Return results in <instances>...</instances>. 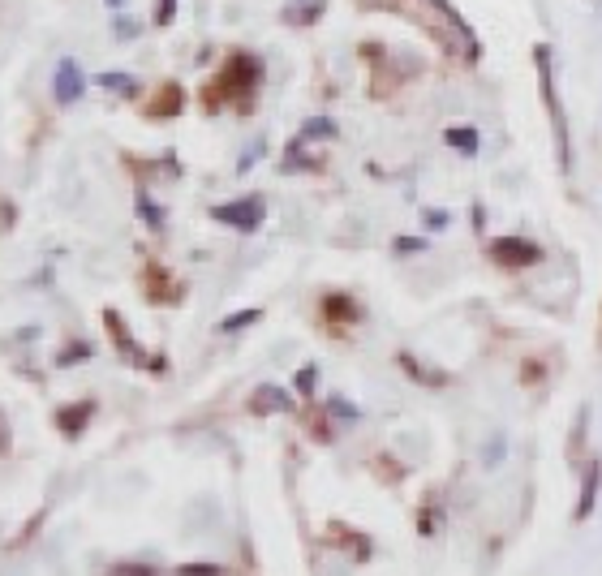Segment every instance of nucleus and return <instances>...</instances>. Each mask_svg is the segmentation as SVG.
I'll return each instance as SVG.
<instances>
[{
  "label": "nucleus",
  "mask_w": 602,
  "mask_h": 576,
  "mask_svg": "<svg viewBox=\"0 0 602 576\" xmlns=\"http://www.w3.org/2000/svg\"><path fill=\"white\" fill-rule=\"evenodd\" d=\"M258 82H263V65H258V56L237 52V56H228L220 78L207 86V99H211V108H215V99H241V104H246Z\"/></svg>",
  "instance_id": "f257e3e1"
},
{
  "label": "nucleus",
  "mask_w": 602,
  "mask_h": 576,
  "mask_svg": "<svg viewBox=\"0 0 602 576\" xmlns=\"http://www.w3.org/2000/svg\"><path fill=\"white\" fill-rule=\"evenodd\" d=\"M220 224L228 228H241V233H254L258 224H263V198H237V203H224V207H215L211 211Z\"/></svg>",
  "instance_id": "f03ea898"
},
{
  "label": "nucleus",
  "mask_w": 602,
  "mask_h": 576,
  "mask_svg": "<svg viewBox=\"0 0 602 576\" xmlns=\"http://www.w3.org/2000/svg\"><path fill=\"white\" fill-rule=\"evenodd\" d=\"M82 86H86L82 65L65 56V61L56 65V74H52V95H56V104H78V99H82Z\"/></svg>",
  "instance_id": "7ed1b4c3"
},
{
  "label": "nucleus",
  "mask_w": 602,
  "mask_h": 576,
  "mask_svg": "<svg viewBox=\"0 0 602 576\" xmlns=\"http://www.w3.org/2000/svg\"><path fill=\"white\" fill-rule=\"evenodd\" d=\"M491 254L504 267H534L538 258H542V250L534 246V241H525V237H499L495 246H491Z\"/></svg>",
  "instance_id": "20e7f679"
},
{
  "label": "nucleus",
  "mask_w": 602,
  "mask_h": 576,
  "mask_svg": "<svg viewBox=\"0 0 602 576\" xmlns=\"http://www.w3.org/2000/svg\"><path fill=\"white\" fill-rule=\"evenodd\" d=\"M250 409L254 413H289L293 409V400H289V392H284V387H258L254 392V400H250Z\"/></svg>",
  "instance_id": "39448f33"
},
{
  "label": "nucleus",
  "mask_w": 602,
  "mask_h": 576,
  "mask_svg": "<svg viewBox=\"0 0 602 576\" xmlns=\"http://www.w3.org/2000/svg\"><path fill=\"white\" fill-rule=\"evenodd\" d=\"M598 486H602V460H594V465L585 469V482H581V503H577V521H585V516L594 512V503H598Z\"/></svg>",
  "instance_id": "423d86ee"
},
{
  "label": "nucleus",
  "mask_w": 602,
  "mask_h": 576,
  "mask_svg": "<svg viewBox=\"0 0 602 576\" xmlns=\"http://www.w3.org/2000/svg\"><path fill=\"white\" fill-rule=\"evenodd\" d=\"M91 413H95V405H91V400H82V405H69V409L56 413V422H61L65 435H78V430L91 422Z\"/></svg>",
  "instance_id": "0eeeda50"
},
{
  "label": "nucleus",
  "mask_w": 602,
  "mask_h": 576,
  "mask_svg": "<svg viewBox=\"0 0 602 576\" xmlns=\"http://www.w3.org/2000/svg\"><path fill=\"white\" fill-rule=\"evenodd\" d=\"M181 104H185V91H181L177 82H168L164 91H160V99L151 104V117H177Z\"/></svg>",
  "instance_id": "6e6552de"
},
{
  "label": "nucleus",
  "mask_w": 602,
  "mask_h": 576,
  "mask_svg": "<svg viewBox=\"0 0 602 576\" xmlns=\"http://www.w3.org/2000/svg\"><path fill=\"white\" fill-rule=\"evenodd\" d=\"M104 323H108V331H112V336H117V344H121V349L129 353V357H134V362H147V357H142L138 349H134V340H129V331H125V323H121V314H104Z\"/></svg>",
  "instance_id": "1a4fd4ad"
},
{
  "label": "nucleus",
  "mask_w": 602,
  "mask_h": 576,
  "mask_svg": "<svg viewBox=\"0 0 602 576\" xmlns=\"http://www.w3.org/2000/svg\"><path fill=\"white\" fill-rule=\"evenodd\" d=\"M448 147H456V151L473 155V151H478V129H469V125H456V129H448Z\"/></svg>",
  "instance_id": "9d476101"
},
{
  "label": "nucleus",
  "mask_w": 602,
  "mask_h": 576,
  "mask_svg": "<svg viewBox=\"0 0 602 576\" xmlns=\"http://www.w3.org/2000/svg\"><path fill=\"white\" fill-rule=\"evenodd\" d=\"M99 86H104V91H117V95H134L138 91V82L129 78V74H104V78H99Z\"/></svg>",
  "instance_id": "9b49d317"
},
{
  "label": "nucleus",
  "mask_w": 602,
  "mask_h": 576,
  "mask_svg": "<svg viewBox=\"0 0 602 576\" xmlns=\"http://www.w3.org/2000/svg\"><path fill=\"white\" fill-rule=\"evenodd\" d=\"M400 366H405V370L413 374V379H422V383H435V387H443V383H448V379H443V374H435V370H422V366L413 362L409 353H400Z\"/></svg>",
  "instance_id": "f8f14e48"
},
{
  "label": "nucleus",
  "mask_w": 602,
  "mask_h": 576,
  "mask_svg": "<svg viewBox=\"0 0 602 576\" xmlns=\"http://www.w3.org/2000/svg\"><path fill=\"white\" fill-rule=\"evenodd\" d=\"M301 138H336V121H327V117H314L301 125Z\"/></svg>",
  "instance_id": "ddd939ff"
},
{
  "label": "nucleus",
  "mask_w": 602,
  "mask_h": 576,
  "mask_svg": "<svg viewBox=\"0 0 602 576\" xmlns=\"http://www.w3.org/2000/svg\"><path fill=\"white\" fill-rule=\"evenodd\" d=\"M323 310L332 314V319H357V306H353L349 297H327V301H323Z\"/></svg>",
  "instance_id": "4468645a"
},
{
  "label": "nucleus",
  "mask_w": 602,
  "mask_h": 576,
  "mask_svg": "<svg viewBox=\"0 0 602 576\" xmlns=\"http://www.w3.org/2000/svg\"><path fill=\"white\" fill-rule=\"evenodd\" d=\"M138 215H142V220H147L151 228H164V211L151 203V194H138Z\"/></svg>",
  "instance_id": "2eb2a0df"
},
{
  "label": "nucleus",
  "mask_w": 602,
  "mask_h": 576,
  "mask_svg": "<svg viewBox=\"0 0 602 576\" xmlns=\"http://www.w3.org/2000/svg\"><path fill=\"white\" fill-rule=\"evenodd\" d=\"M263 319V310H241V314H228V319L220 323V331H241V327H250Z\"/></svg>",
  "instance_id": "dca6fc26"
},
{
  "label": "nucleus",
  "mask_w": 602,
  "mask_h": 576,
  "mask_svg": "<svg viewBox=\"0 0 602 576\" xmlns=\"http://www.w3.org/2000/svg\"><path fill=\"white\" fill-rule=\"evenodd\" d=\"M430 5H435V9L443 13V18H448V22L456 26V31H461V35L469 39V22H465V18H461V13H456V9H452V5H448V0H430Z\"/></svg>",
  "instance_id": "f3484780"
},
{
  "label": "nucleus",
  "mask_w": 602,
  "mask_h": 576,
  "mask_svg": "<svg viewBox=\"0 0 602 576\" xmlns=\"http://www.w3.org/2000/svg\"><path fill=\"white\" fill-rule=\"evenodd\" d=\"M319 13H323V0H310L306 9H289V13H284V18H289V22H314V18H319Z\"/></svg>",
  "instance_id": "a211bd4d"
},
{
  "label": "nucleus",
  "mask_w": 602,
  "mask_h": 576,
  "mask_svg": "<svg viewBox=\"0 0 602 576\" xmlns=\"http://www.w3.org/2000/svg\"><path fill=\"white\" fill-rule=\"evenodd\" d=\"M91 357V344H74V349L61 353V366H74V362H86Z\"/></svg>",
  "instance_id": "6ab92c4d"
},
{
  "label": "nucleus",
  "mask_w": 602,
  "mask_h": 576,
  "mask_svg": "<svg viewBox=\"0 0 602 576\" xmlns=\"http://www.w3.org/2000/svg\"><path fill=\"white\" fill-rule=\"evenodd\" d=\"M181 576H220V564H185Z\"/></svg>",
  "instance_id": "aec40b11"
},
{
  "label": "nucleus",
  "mask_w": 602,
  "mask_h": 576,
  "mask_svg": "<svg viewBox=\"0 0 602 576\" xmlns=\"http://www.w3.org/2000/svg\"><path fill=\"white\" fill-rule=\"evenodd\" d=\"M314 379H319V370H314V366H306V370L297 374V392H301V396H310V387H314Z\"/></svg>",
  "instance_id": "412c9836"
},
{
  "label": "nucleus",
  "mask_w": 602,
  "mask_h": 576,
  "mask_svg": "<svg viewBox=\"0 0 602 576\" xmlns=\"http://www.w3.org/2000/svg\"><path fill=\"white\" fill-rule=\"evenodd\" d=\"M112 576H155V568L151 564H121Z\"/></svg>",
  "instance_id": "4be33fe9"
},
{
  "label": "nucleus",
  "mask_w": 602,
  "mask_h": 576,
  "mask_svg": "<svg viewBox=\"0 0 602 576\" xmlns=\"http://www.w3.org/2000/svg\"><path fill=\"white\" fill-rule=\"evenodd\" d=\"M172 13H177V0H160V13H155V26H168Z\"/></svg>",
  "instance_id": "5701e85b"
},
{
  "label": "nucleus",
  "mask_w": 602,
  "mask_h": 576,
  "mask_svg": "<svg viewBox=\"0 0 602 576\" xmlns=\"http://www.w3.org/2000/svg\"><path fill=\"white\" fill-rule=\"evenodd\" d=\"M396 250H405V254H413V250H422V241H413V237H400V241H396Z\"/></svg>",
  "instance_id": "b1692460"
},
{
  "label": "nucleus",
  "mask_w": 602,
  "mask_h": 576,
  "mask_svg": "<svg viewBox=\"0 0 602 576\" xmlns=\"http://www.w3.org/2000/svg\"><path fill=\"white\" fill-rule=\"evenodd\" d=\"M134 31H138L134 22H117V35H121V39H134Z\"/></svg>",
  "instance_id": "393cba45"
},
{
  "label": "nucleus",
  "mask_w": 602,
  "mask_h": 576,
  "mask_svg": "<svg viewBox=\"0 0 602 576\" xmlns=\"http://www.w3.org/2000/svg\"><path fill=\"white\" fill-rule=\"evenodd\" d=\"M332 409H336L340 417H357V409H349V405H344V400H332Z\"/></svg>",
  "instance_id": "a878e982"
},
{
  "label": "nucleus",
  "mask_w": 602,
  "mask_h": 576,
  "mask_svg": "<svg viewBox=\"0 0 602 576\" xmlns=\"http://www.w3.org/2000/svg\"><path fill=\"white\" fill-rule=\"evenodd\" d=\"M108 5H112V9H121V5H125V0H108Z\"/></svg>",
  "instance_id": "bb28decb"
}]
</instances>
